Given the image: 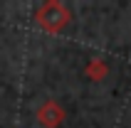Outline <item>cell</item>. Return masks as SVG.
<instances>
[{
  "label": "cell",
  "instance_id": "6da1fadb",
  "mask_svg": "<svg viewBox=\"0 0 131 128\" xmlns=\"http://www.w3.org/2000/svg\"><path fill=\"white\" fill-rule=\"evenodd\" d=\"M35 20H37V25H40L45 32H59V30L69 22V10H67L62 3H57V0H50V3H45V5L37 10Z\"/></svg>",
  "mask_w": 131,
  "mask_h": 128
},
{
  "label": "cell",
  "instance_id": "7a4b0ae2",
  "mask_svg": "<svg viewBox=\"0 0 131 128\" xmlns=\"http://www.w3.org/2000/svg\"><path fill=\"white\" fill-rule=\"evenodd\" d=\"M37 121L45 128H57L64 121V111H62V106L57 101H45L42 106L37 108Z\"/></svg>",
  "mask_w": 131,
  "mask_h": 128
}]
</instances>
